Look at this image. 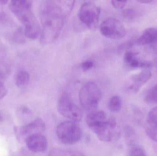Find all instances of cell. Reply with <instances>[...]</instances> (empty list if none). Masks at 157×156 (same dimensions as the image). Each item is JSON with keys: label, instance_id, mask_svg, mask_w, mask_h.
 Segmentation results:
<instances>
[{"label": "cell", "instance_id": "8fae6325", "mask_svg": "<svg viewBox=\"0 0 157 156\" xmlns=\"http://www.w3.org/2000/svg\"><path fill=\"white\" fill-rule=\"evenodd\" d=\"M124 61L127 66L132 68L147 69L152 66L151 61L143 59L138 56L137 53L132 51H127L125 53Z\"/></svg>", "mask_w": 157, "mask_h": 156}, {"label": "cell", "instance_id": "3957f363", "mask_svg": "<svg viewBox=\"0 0 157 156\" xmlns=\"http://www.w3.org/2000/svg\"><path fill=\"white\" fill-rule=\"evenodd\" d=\"M56 133L60 141L68 145L78 143L82 135L81 128L77 122L71 121L59 124L57 126Z\"/></svg>", "mask_w": 157, "mask_h": 156}, {"label": "cell", "instance_id": "603a6c76", "mask_svg": "<svg viewBox=\"0 0 157 156\" xmlns=\"http://www.w3.org/2000/svg\"><path fill=\"white\" fill-rule=\"evenodd\" d=\"M126 2L127 1H111V3L113 6L117 9H123L125 6Z\"/></svg>", "mask_w": 157, "mask_h": 156}, {"label": "cell", "instance_id": "7a4b0ae2", "mask_svg": "<svg viewBox=\"0 0 157 156\" xmlns=\"http://www.w3.org/2000/svg\"><path fill=\"white\" fill-rule=\"evenodd\" d=\"M79 101L81 107L87 111H95L101 97V92L98 85L92 82H89L80 89Z\"/></svg>", "mask_w": 157, "mask_h": 156}, {"label": "cell", "instance_id": "d4e9b609", "mask_svg": "<svg viewBox=\"0 0 157 156\" xmlns=\"http://www.w3.org/2000/svg\"><path fill=\"white\" fill-rule=\"evenodd\" d=\"M137 1L138 2L147 4L149 3H151L152 2H153V1H152V0H138Z\"/></svg>", "mask_w": 157, "mask_h": 156}, {"label": "cell", "instance_id": "83f0119b", "mask_svg": "<svg viewBox=\"0 0 157 156\" xmlns=\"http://www.w3.org/2000/svg\"><path fill=\"white\" fill-rule=\"evenodd\" d=\"M156 67L157 69V58L156 59Z\"/></svg>", "mask_w": 157, "mask_h": 156}, {"label": "cell", "instance_id": "9c48e42d", "mask_svg": "<svg viewBox=\"0 0 157 156\" xmlns=\"http://www.w3.org/2000/svg\"><path fill=\"white\" fill-rule=\"evenodd\" d=\"M46 125L44 121L40 117L35 119L33 122L25 126L18 128L16 130L17 134L20 136H25V139L28 136L36 133H41L45 131Z\"/></svg>", "mask_w": 157, "mask_h": 156}, {"label": "cell", "instance_id": "277c9868", "mask_svg": "<svg viewBox=\"0 0 157 156\" xmlns=\"http://www.w3.org/2000/svg\"><path fill=\"white\" fill-rule=\"evenodd\" d=\"M98 139L102 142L117 141L121 136V129L114 118L107 119L92 129Z\"/></svg>", "mask_w": 157, "mask_h": 156}, {"label": "cell", "instance_id": "5bb4252c", "mask_svg": "<svg viewBox=\"0 0 157 156\" xmlns=\"http://www.w3.org/2000/svg\"><path fill=\"white\" fill-rule=\"evenodd\" d=\"M106 114L102 111L90 112L87 115L86 122L90 129L92 130L95 126L107 120Z\"/></svg>", "mask_w": 157, "mask_h": 156}, {"label": "cell", "instance_id": "30bf717a", "mask_svg": "<svg viewBox=\"0 0 157 156\" xmlns=\"http://www.w3.org/2000/svg\"><path fill=\"white\" fill-rule=\"evenodd\" d=\"M25 141L29 149L34 153H42L48 149V140L41 133L32 135L28 136Z\"/></svg>", "mask_w": 157, "mask_h": 156}, {"label": "cell", "instance_id": "e0dca14e", "mask_svg": "<svg viewBox=\"0 0 157 156\" xmlns=\"http://www.w3.org/2000/svg\"><path fill=\"white\" fill-rule=\"evenodd\" d=\"M122 106V101L121 97L115 95L111 98L108 103L109 110L112 112H118L121 111Z\"/></svg>", "mask_w": 157, "mask_h": 156}, {"label": "cell", "instance_id": "ac0fdd59", "mask_svg": "<svg viewBox=\"0 0 157 156\" xmlns=\"http://www.w3.org/2000/svg\"><path fill=\"white\" fill-rule=\"evenodd\" d=\"M145 100L147 103H157V84L147 93Z\"/></svg>", "mask_w": 157, "mask_h": 156}, {"label": "cell", "instance_id": "2e32d148", "mask_svg": "<svg viewBox=\"0 0 157 156\" xmlns=\"http://www.w3.org/2000/svg\"><path fill=\"white\" fill-rule=\"evenodd\" d=\"M48 156H85L78 151L54 148L49 153Z\"/></svg>", "mask_w": 157, "mask_h": 156}, {"label": "cell", "instance_id": "484cf974", "mask_svg": "<svg viewBox=\"0 0 157 156\" xmlns=\"http://www.w3.org/2000/svg\"><path fill=\"white\" fill-rule=\"evenodd\" d=\"M8 2V1H3V0H2V1H0V3H1V5H5Z\"/></svg>", "mask_w": 157, "mask_h": 156}, {"label": "cell", "instance_id": "4316f807", "mask_svg": "<svg viewBox=\"0 0 157 156\" xmlns=\"http://www.w3.org/2000/svg\"><path fill=\"white\" fill-rule=\"evenodd\" d=\"M3 120V117L2 116V114H1V113H0V123Z\"/></svg>", "mask_w": 157, "mask_h": 156}, {"label": "cell", "instance_id": "7c38bea8", "mask_svg": "<svg viewBox=\"0 0 157 156\" xmlns=\"http://www.w3.org/2000/svg\"><path fill=\"white\" fill-rule=\"evenodd\" d=\"M145 129L147 136L151 140L157 142V106L149 111Z\"/></svg>", "mask_w": 157, "mask_h": 156}, {"label": "cell", "instance_id": "ffe728a7", "mask_svg": "<svg viewBox=\"0 0 157 156\" xmlns=\"http://www.w3.org/2000/svg\"><path fill=\"white\" fill-rule=\"evenodd\" d=\"M25 29L23 28H20L18 29L17 32L15 33L14 35V39L17 43H23L25 41Z\"/></svg>", "mask_w": 157, "mask_h": 156}, {"label": "cell", "instance_id": "4fadbf2b", "mask_svg": "<svg viewBox=\"0 0 157 156\" xmlns=\"http://www.w3.org/2000/svg\"><path fill=\"white\" fill-rule=\"evenodd\" d=\"M136 43L138 45H150L157 43V28H147L136 40Z\"/></svg>", "mask_w": 157, "mask_h": 156}, {"label": "cell", "instance_id": "52a82bcc", "mask_svg": "<svg viewBox=\"0 0 157 156\" xmlns=\"http://www.w3.org/2000/svg\"><path fill=\"white\" fill-rule=\"evenodd\" d=\"M58 110L63 116L71 121L78 122L82 119L81 110L67 95H63L59 100Z\"/></svg>", "mask_w": 157, "mask_h": 156}, {"label": "cell", "instance_id": "7402d4cb", "mask_svg": "<svg viewBox=\"0 0 157 156\" xmlns=\"http://www.w3.org/2000/svg\"><path fill=\"white\" fill-rule=\"evenodd\" d=\"M94 63L92 60H86L81 63L80 67L83 71H87L92 68L94 66Z\"/></svg>", "mask_w": 157, "mask_h": 156}, {"label": "cell", "instance_id": "d6986e66", "mask_svg": "<svg viewBox=\"0 0 157 156\" xmlns=\"http://www.w3.org/2000/svg\"><path fill=\"white\" fill-rule=\"evenodd\" d=\"M122 15L124 19L127 20H132L137 17L138 16V13L134 9L128 8L122 11Z\"/></svg>", "mask_w": 157, "mask_h": 156}, {"label": "cell", "instance_id": "44dd1931", "mask_svg": "<svg viewBox=\"0 0 157 156\" xmlns=\"http://www.w3.org/2000/svg\"><path fill=\"white\" fill-rule=\"evenodd\" d=\"M130 156H147L144 149L139 147H135L131 149Z\"/></svg>", "mask_w": 157, "mask_h": 156}, {"label": "cell", "instance_id": "9a60e30c", "mask_svg": "<svg viewBox=\"0 0 157 156\" xmlns=\"http://www.w3.org/2000/svg\"><path fill=\"white\" fill-rule=\"evenodd\" d=\"M29 79L30 76L27 71L24 70L20 71L16 76V85L18 88H24L28 84Z\"/></svg>", "mask_w": 157, "mask_h": 156}, {"label": "cell", "instance_id": "6da1fadb", "mask_svg": "<svg viewBox=\"0 0 157 156\" xmlns=\"http://www.w3.org/2000/svg\"><path fill=\"white\" fill-rule=\"evenodd\" d=\"M75 2L48 0L41 2L39 12L41 21L40 41L48 45L55 41L59 35Z\"/></svg>", "mask_w": 157, "mask_h": 156}, {"label": "cell", "instance_id": "8992f818", "mask_svg": "<svg viewBox=\"0 0 157 156\" xmlns=\"http://www.w3.org/2000/svg\"><path fill=\"white\" fill-rule=\"evenodd\" d=\"M100 32L105 37L112 39H118L125 36L126 29L120 21L115 18H109L101 23Z\"/></svg>", "mask_w": 157, "mask_h": 156}, {"label": "cell", "instance_id": "5b68a950", "mask_svg": "<svg viewBox=\"0 0 157 156\" xmlns=\"http://www.w3.org/2000/svg\"><path fill=\"white\" fill-rule=\"evenodd\" d=\"M100 8L91 2L82 5L78 11L79 20L87 27L94 30L98 27L99 21Z\"/></svg>", "mask_w": 157, "mask_h": 156}, {"label": "cell", "instance_id": "ba28073f", "mask_svg": "<svg viewBox=\"0 0 157 156\" xmlns=\"http://www.w3.org/2000/svg\"><path fill=\"white\" fill-rule=\"evenodd\" d=\"M152 77V73L148 70H144L138 74L131 77V84L126 86L125 91L129 93H136L140 90L141 87L147 82Z\"/></svg>", "mask_w": 157, "mask_h": 156}, {"label": "cell", "instance_id": "cb8c5ba5", "mask_svg": "<svg viewBox=\"0 0 157 156\" xmlns=\"http://www.w3.org/2000/svg\"><path fill=\"white\" fill-rule=\"evenodd\" d=\"M7 93V89L2 82H0V100L2 99Z\"/></svg>", "mask_w": 157, "mask_h": 156}]
</instances>
